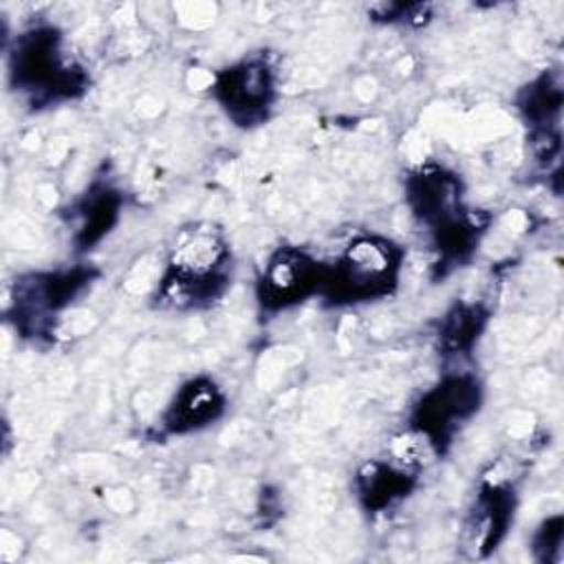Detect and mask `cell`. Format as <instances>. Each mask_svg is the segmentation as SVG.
I'll use <instances>...</instances> for the list:
<instances>
[{"label":"cell","mask_w":564,"mask_h":564,"mask_svg":"<svg viewBox=\"0 0 564 564\" xmlns=\"http://www.w3.org/2000/svg\"><path fill=\"white\" fill-rule=\"evenodd\" d=\"M225 262L227 247L216 229H187L172 251L165 291L176 300L209 297L214 295V286L220 282V269Z\"/></svg>","instance_id":"1"},{"label":"cell","mask_w":564,"mask_h":564,"mask_svg":"<svg viewBox=\"0 0 564 564\" xmlns=\"http://www.w3.org/2000/svg\"><path fill=\"white\" fill-rule=\"evenodd\" d=\"M399 271V249L377 236L352 240L335 269L333 284L346 297H372L386 293Z\"/></svg>","instance_id":"2"},{"label":"cell","mask_w":564,"mask_h":564,"mask_svg":"<svg viewBox=\"0 0 564 564\" xmlns=\"http://www.w3.org/2000/svg\"><path fill=\"white\" fill-rule=\"evenodd\" d=\"M15 84L22 90L70 95L79 88L82 75L64 62L53 31H31L20 37L13 55Z\"/></svg>","instance_id":"3"},{"label":"cell","mask_w":564,"mask_h":564,"mask_svg":"<svg viewBox=\"0 0 564 564\" xmlns=\"http://www.w3.org/2000/svg\"><path fill=\"white\" fill-rule=\"evenodd\" d=\"M216 93L231 117L238 121H253L262 117L271 104V68L260 57L245 59L218 75Z\"/></svg>","instance_id":"4"},{"label":"cell","mask_w":564,"mask_h":564,"mask_svg":"<svg viewBox=\"0 0 564 564\" xmlns=\"http://www.w3.org/2000/svg\"><path fill=\"white\" fill-rule=\"evenodd\" d=\"M319 284L317 264L297 249H280L262 273V302L284 306L297 302Z\"/></svg>","instance_id":"5"},{"label":"cell","mask_w":564,"mask_h":564,"mask_svg":"<svg viewBox=\"0 0 564 564\" xmlns=\"http://www.w3.org/2000/svg\"><path fill=\"white\" fill-rule=\"evenodd\" d=\"M478 408V386L469 377H454L434 388L419 408V427L425 436L438 443L456 421L467 419Z\"/></svg>","instance_id":"6"},{"label":"cell","mask_w":564,"mask_h":564,"mask_svg":"<svg viewBox=\"0 0 564 564\" xmlns=\"http://www.w3.org/2000/svg\"><path fill=\"white\" fill-rule=\"evenodd\" d=\"M220 410H223V397L218 388L212 381L196 379V381H189L185 388H181V392L174 397L167 425L174 432L200 427L214 421Z\"/></svg>","instance_id":"7"},{"label":"cell","mask_w":564,"mask_h":564,"mask_svg":"<svg viewBox=\"0 0 564 564\" xmlns=\"http://www.w3.org/2000/svg\"><path fill=\"white\" fill-rule=\"evenodd\" d=\"M509 511L511 505L507 491L500 485L489 487V491L482 494L476 502V509L471 511V518L465 527L467 546H471L476 553L496 546L509 522Z\"/></svg>","instance_id":"8"},{"label":"cell","mask_w":564,"mask_h":564,"mask_svg":"<svg viewBox=\"0 0 564 564\" xmlns=\"http://www.w3.org/2000/svg\"><path fill=\"white\" fill-rule=\"evenodd\" d=\"M410 471L403 467L386 465V463H368L359 471V491L368 507H386L397 496L405 494L410 482Z\"/></svg>","instance_id":"9"}]
</instances>
